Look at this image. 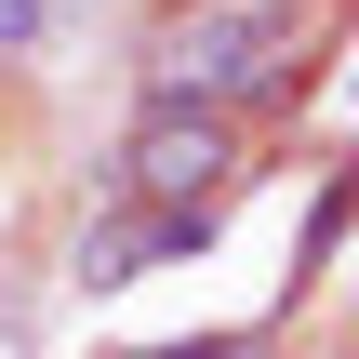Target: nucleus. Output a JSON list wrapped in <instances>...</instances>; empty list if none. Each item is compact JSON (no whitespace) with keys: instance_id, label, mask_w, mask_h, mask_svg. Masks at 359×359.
I'll return each instance as SVG.
<instances>
[{"instance_id":"obj_2","label":"nucleus","mask_w":359,"mask_h":359,"mask_svg":"<svg viewBox=\"0 0 359 359\" xmlns=\"http://www.w3.org/2000/svg\"><path fill=\"white\" fill-rule=\"evenodd\" d=\"M226 173H240V120H200V107H147L120 147V200L147 213H213Z\"/></svg>"},{"instance_id":"obj_1","label":"nucleus","mask_w":359,"mask_h":359,"mask_svg":"<svg viewBox=\"0 0 359 359\" xmlns=\"http://www.w3.org/2000/svg\"><path fill=\"white\" fill-rule=\"evenodd\" d=\"M306 53H320V0H173L147 27V107L240 120V107H280Z\"/></svg>"}]
</instances>
